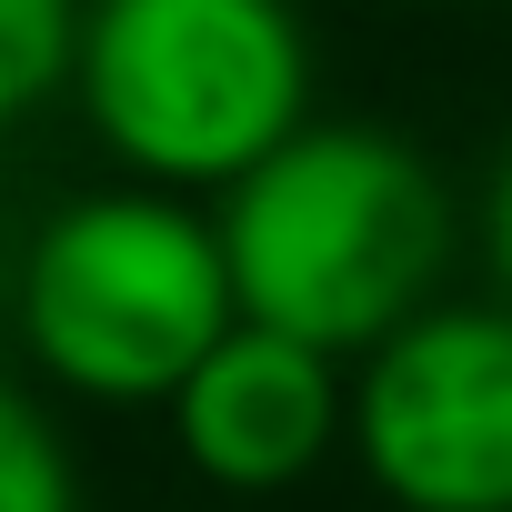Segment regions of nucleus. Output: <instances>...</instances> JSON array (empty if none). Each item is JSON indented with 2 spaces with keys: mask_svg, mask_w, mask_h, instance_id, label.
Listing matches in <instances>:
<instances>
[{
  "mask_svg": "<svg viewBox=\"0 0 512 512\" xmlns=\"http://www.w3.org/2000/svg\"><path fill=\"white\" fill-rule=\"evenodd\" d=\"M211 201L241 322H272L342 362L422 312L452 262L442 171L372 121H302Z\"/></svg>",
  "mask_w": 512,
  "mask_h": 512,
  "instance_id": "nucleus-1",
  "label": "nucleus"
},
{
  "mask_svg": "<svg viewBox=\"0 0 512 512\" xmlns=\"http://www.w3.org/2000/svg\"><path fill=\"white\" fill-rule=\"evenodd\" d=\"M11 322L61 392L141 412L181 392V372L241 322V302H231L211 211H191V191L121 181V191L61 201L21 241Z\"/></svg>",
  "mask_w": 512,
  "mask_h": 512,
  "instance_id": "nucleus-2",
  "label": "nucleus"
},
{
  "mask_svg": "<svg viewBox=\"0 0 512 512\" xmlns=\"http://www.w3.org/2000/svg\"><path fill=\"white\" fill-rule=\"evenodd\" d=\"M61 91L131 181L221 191L312 121V41L292 0H81Z\"/></svg>",
  "mask_w": 512,
  "mask_h": 512,
  "instance_id": "nucleus-3",
  "label": "nucleus"
},
{
  "mask_svg": "<svg viewBox=\"0 0 512 512\" xmlns=\"http://www.w3.org/2000/svg\"><path fill=\"white\" fill-rule=\"evenodd\" d=\"M342 442L392 512H512V302H422L352 352Z\"/></svg>",
  "mask_w": 512,
  "mask_h": 512,
  "instance_id": "nucleus-4",
  "label": "nucleus"
},
{
  "mask_svg": "<svg viewBox=\"0 0 512 512\" xmlns=\"http://www.w3.org/2000/svg\"><path fill=\"white\" fill-rule=\"evenodd\" d=\"M161 412H171L181 462L201 482H221V492H292V482H312L342 452L352 382H342V352H322V342H292L272 322H231L181 372V392Z\"/></svg>",
  "mask_w": 512,
  "mask_h": 512,
  "instance_id": "nucleus-5",
  "label": "nucleus"
},
{
  "mask_svg": "<svg viewBox=\"0 0 512 512\" xmlns=\"http://www.w3.org/2000/svg\"><path fill=\"white\" fill-rule=\"evenodd\" d=\"M71 41H81V0H0V131L31 121L71 81Z\"/></svg>",
  "mask_w": 512,
  "mask_h": 512,
  "instance_id": "nucleus-6",
  "label": "nucleus"
},
{
  "mask_svg": "<svg viewBox=\"0 0 512 512\" xmlns=\"http://www.w3.org/2000/svg\"><path fill=\"white\" fill-rule=\"evenodd\" d=\"M0 512H81L71 442L51 432V412L21 382H0Z\"/></svg>",
  "mask_w": 512,
  "mask_h": 512,
  "instance_id": "nucleus-7",
  "label": "nucleus"
},
{
  "mask_svg": "<svg viewBox=\"0 0 512 512\" xmlns=\"http://www.w3.org/2000/svg\"><path fill=\"white\" fill-rule=\"evenodd\" d=\"M482 231H492V282H502V302H512V151H502V171H492V201H482Z\"/></svg>",
  "mask_w": 512,
  "mask_h": 512,
  "instance_id": "nucleus-8",
  "label": "nucleus"
},
{
  "mask_svg": "<svg viewBox=\"0 0 512 512\" xmlns=\"http://www.w3.org/2000/svg\"><path fill=\"white\" fill-rule=\"evenodd\" d=\"M0 292H11V272H0Z\"/></svg>",
  "mask_w": 512,
  "mask_h": 512,
  "instance_id": "nucleus-9",
  "label": "nucleus"
},
{
  "mask_svg": "<svg viewBox=\"0 0 512 512\" xmlns=\"http://www.w3.org/2000/svg\"><path fill=\"white\" fill-rule=\"evenodd\" d=\"M502 11H512V0H502Z\"/></svg>",
  "mask_w": 512,
  "mask_h": 512,
  "instance_id": "nucleus-10",
  "label": "nucleus"
}]
</instances>
